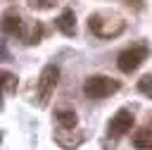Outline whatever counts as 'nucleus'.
I'll return each mask as SVG.
<instances>
[{"label": "nucleus", "instance_id": "f03ea898", "mask_svg": "<svg viewBox=\"0 0 152 150\" xmlns=\"http://www.w3.org/2000/svg\"><path fill=\"white\" fill-rule=\"evenodd\" d=\"M88 29H90L93 36H97L102 40H112V38H116L126 31V19L119 12L100 10V12H93L88 17Z\"/></svg>", "mask_w": 152, "mask_h": 150}, {"label": "nucleus", "instance_id": "423d86ee", "mask_svg": "<svg viewBox=\"0 0 152 150\" xmlns=\"http://www.w3.org/2000/svg\"><path fill=\"white\" fill-rule=\"evenodd\" d=\"M133 124H135L133 112H131V110H119V112L109 119V124H107V136H109V138H124V136L131 131Z\"/></svg>", "mask_w": 152, "mask_h": 150}, {"label": "nucleus", "instance_id": "f257e3e1", "mask_svg": "<svg viewBox=\"0 0 152 150\" xmlns=\"http://www.w3.org/2000/svg\"><path fill=\"white\" fill-rule=\"evenodd\" d=\"M2 29H5V33L24 40L26 45H36V43H40V38H43V26H40L38 21L26 19L19 10H7V12H5V17H2Z\"/></svg>", "mask_w": 152, "mask_h": 150}, {"label": "nucleus", "instance_id": "1a4fd4ad", "mask_svg": "<svg viewBox=\"0 0 152 150\" xmlns=\"http://www.w3.org/2000/svg\"><path fill=\"white\" fill-rule=\"evenodd\" d=\"M133 148H140V150H152V131L150 129H138L135 136L131 138Z\"/></svg>", "mask_w": 152, "mask_h": 150}, {"label": "nucleus", "instance_id": "ddd939ff", "mask_svg": "<svg viewBox=\"0 0 152 150\" xmlns=\"http://www.w3.org/2000/svg\"><path fill=\"white\" fill-rule=\"evenodd\" d=\"M142 2L145 0H126V5L128 7H135V10H142Z\"/></svg>", "mask_w": 152, "mask_h": 150}, {"label": "nucleus", "instance_id": "39448f33", "mask_svg": "<svg viewBox=\"0 0 152 150\" xmlns=\"http://www.w3.org/2000/svg\"><path fill=\"white\" fill-rule=\"evenodd\" d=\"M57 81H59V67L57 64H45L40 76H38V105L45 107L57 88Z\"/></svg>", "mask_w": 152, "mask_h": 150}, {"label": "nucleus", "instance_id": "9b49d317", "mask_svg": "<svg viewBox=\"0 0 152 150\" xmlns=\"http://www.w3.org/2000/svg\"><path fill=\"white\" fill-rule=\"evenodd\" d=\"M138 90L145 98H152V74H145V76L138 79Z\"/></svg>", "mask_w": 152, "mask_h": 150}, {"label": "nucleus", "instance_id": "0eeeda50", "mask_svg": "<svg viewBox=\"0 0 152 150\" xmlns=\"http://www.w3.org/2000/svg\"><path fill=\"white\" fill-rule=\"evenodd\" d=\"M55 26H57V31L59 33H64V36H74L76 33V14H74V10H62V14L55 19Z\"/></svg>", "mask_w": 152, "mask_h": 150}, {"label": "nucleus", "instance_id": "9d476101", "mask_svg": "<svg viewBox=\"0 0 152 150\" xmlns=\"http://www.w3.org/2000/svg\"><path fill=\"white\" fill-rule=\"evenodd\" d=\"M17 86H19L17 74H12V71L2 69V93H14V90H17Z\"/></svg>", "mask_w": 152, "mask_h": 150}, {"label": "nucleus", "instance_id": "6e6552de", "mask_svg": "<svg viewBox=\"0 0 152 150\" xmlns=\"http://www.w3.org/2000/svg\"><path fill=\"white\" fill-rule=\"evenodd\" d=\"M55 121H57V129H62V131H71V129H76V112L74 110H57L55 112Z\"/></svg>", "mask_w": 152, "mask_h": 150}, {"label": "nucleus", "instance_id": "f8f14e48", "mask_svg": "<svg viewBox=\"0 0 152 150\" xmlns=\"http://www.w3.org/2000/svg\"><path fill=\"white\" fill-rule=\"evenodd\" d=\"M59 2H62V0H31V7L43 12V10H52V7L59 5Z\"/></svg>", "mask_w": 152, "mask_h": 150}, {"label": "nucleus", "instance_id": "7ed1b4c3", "mask_svg": "<svg viewBox=\"0 0 152 150\" xmlns=\"http://www.w3.org/2000/svg\"><path fill=\"white\" fill-rule=\"evenodd\" d=\"M119 88H121V83H119L116 79H109V76H102V74L88 76V79L83 81V95L90 98V100L109 98V95H114Z\"/></svg>", "mask_w": 152, "mask_h": 150}, {"label": "nucleus", "instance_id": "20e7f679", "mask_svg": "<svg viewBox=\"0 0 152 150\" xmlns=\"http://www.w3.org/2000/svg\"><path fill=\"white\" fill-rule=\"evenodd\" d=\"M147 57H150V45H147V43H133L131 48H126V50L119 52L116 67H119L124 74H131V71H135Z\"/></svg>", "mask_w": 152, "mask_h": 150}]
</instances>
